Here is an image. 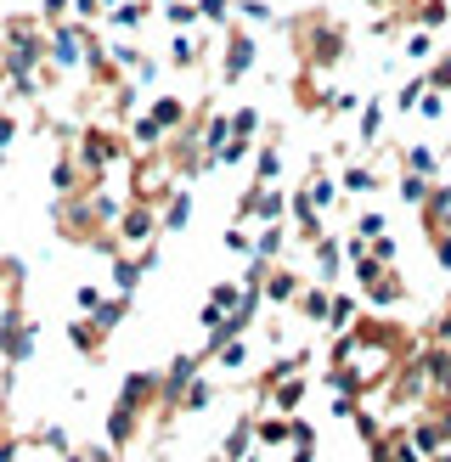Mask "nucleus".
Here are the masks:
<instances>
[{
  "label": "nucleus",
  "instance_id": "nucleus-1",
  "mask_svg": "<svg viewBox=\"0 0 451 462\" xmlns=\"http://www.w3.org/2000/svg\"><path fill=\"white\" fill-rule=\"evenodd\" d=\"M124 147H119V135H113V130H85L79 135V164H85V187H90V180H97L107 164H113V158H119Z\"/></svg>",
  "mask_w": 451,
  "mask_h": 462
},
{
  "label": "nucleus",
  "instance_id": "nucleus-2",
  "mask_svg": "<svg viewBox=\"0 0 451 462\" xmlns=\"http://www.w3.org/2000/svg\"><path fill=\"white\" fill-rule=\"evenodd\" d=\"M152 231H158V220H152V209H130V215H119V237L113 243H124V248H135V243H152Z\"/></svg>",
  "mask_w": 451,
  "mask_h": 462
},
{
  "label": "nucleus",
  "instance_id": "nucleus-3",
  "mask_svg": "<svg viewBox=\"0 0 451 462\" xmlns=\"http://www.w3.org/2000/svg\"><path fill=\"white\" fill-rule=\"evenodd\" d=\"M152 265V248L147 254H135V260H113V282H119V293H130L135 282H142V271Z\"/></svg>",
  "mask_w": 451,
  "mask_h": 462
},
{
  "label": "nucleus",
  "instance_id": "nucleus-4",
  "mask_svg": "<svg viewBox=\"0 0 451 462\" xmlns=\"http://www.w3.org/2000/svg\"><path fill=\"white\" fill-rule=\"evenodd\" d=\"M147 0H119V12H113V29H142L147 23Z\"/></svg>",
  "mask_w": 451,
  "mask_h": 462
},
{
  "label": "nucleus",
  "instance_id": "nucleus-5",
  "mask_svg": "<svg viewBox=\"0 0 451 462\" xmlns=\"http://www.w3.org/2000/svg\"><path fill=\"white\" fill-rule=\"evenodd\" d=\"M187 215H192V198H187V192H175V198H170V209H164V231H180V226H187Z\"/></svg>",
  "mask_w": 451,
  "mask_h": 462
},
{
  "label": "nucleus",
  "instance_id": "nucleus-6",
  "mask_svg": "<svg viewBox=\"0 0 451 462\" xmlns=\"http://www.w3.org/2000/svg\"><path fill=\"white\" fill-rule=\"evenodd\" d=\"M107 6H113V0H74V17L79 23H97V17H107Z\"/></svg>",
  "mask_w": 451,
  "mask_h": 462
},
{
  "label": "nucleus",
  "instance_id": "nucleus-7",
  "mask_svg": "<svg viewBox=\"0 0 451 462\" xmlns=\"http://www.w3.org/2000/svg\"><path fill=\"white\" fill-rule=\"evenodd\" d=\"M164 17L175 23V29H187V23H198V12L187 6V0H170V6H164Z\"/></svg>",
  "mask_w": 451,
  "mask_h": 462
},
{
  "label": "nucleus",
  "instance_id": "nucleus-8",
  "mask_svg": "<svg viewBox=\"0 0 451 462\" xmlns=\"http://www.w3.org/2000/svg\"><path fill=\"white\" fill-rule=\"evenodd\" d=\"M74 305H79V310H85V316H97V310H102V305H107V299H102V293H97V288H79V293H74Z\"/></svg>",
  "mask_w": 451,
  "mask_h": 462
},
{
  "label": "nucleus",
  "instance_id": "nucleus-9",
  "mask_svg": "<svg viewBox=\"0 0 451 462\" xmlns=\"http://www.w3.org/2000/svg\"><path fill=\"white\" fill-rule=\"evenodd\" d=\"M198 6H203V17H209V23H220V17H226V6H232V0H198Z\"/></svg>",
  "mask_w": 451,
  "mask_h": 462
}]
</instances>
